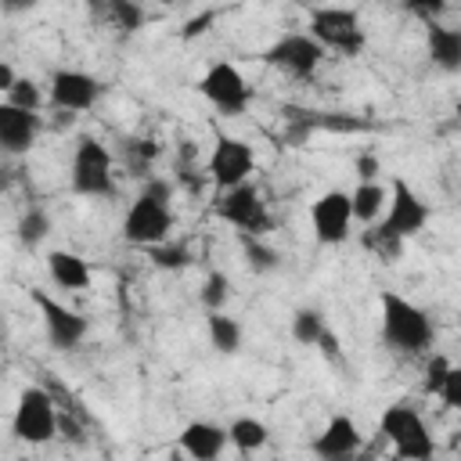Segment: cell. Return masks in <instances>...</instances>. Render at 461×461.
<instances>
[{
    "instance_id": "cell-1",
    "label": "cell",
    "mask_w": 461,
    "mask_h": 461,
    "mask_svg": "<svg viewBox=\"0 0 461 461\" xmlns=\"http://www.w3.org/2000/svg\"><path fill=\"white\" fill-rule=\"evenodd\" d=\"M382 303V339L400 349V353H425L432 346V321L421 306H414L411 299H403L400 292L382 288L378 292Z\"/></svg>"
},
{
    "instance_id": "cell-2",
    "label": "cell",
    "mask_w": 461,
    "mask_h": 461,
    "mask_svg": "<svg viewBox=\"0 0 461 461\" xmlns=\"http://www.w3.org/2000/svg\"><path fill=\"white\" fill-rule=\"evenodd\" d=\"M378 432L393 443V454L396 457H407V461H429L432 457V436L421 421V414L411 407V403H393L382 411V421H378Z\"/></svg>"
},
{
    "instance_id": "cell-3",
    "label": "cell",
    "mask_w": 461,
    "mask_h": 461,
    "mask_svg": "<svg viewBox=\"0 0 461 461\" xmlns=\"http://www.w3.org/2000/svg\"><path fill=\"white\" fill-rule=\"evenodd\" d=\"M72 191L83 198H104L115 191L112 180V151L97 137H79L72 155Z\"/></svg>"
},
{
    "instance_id": "cell-4",
    "label": "cell",
    "mask_w": 461,
    "mask_h": 461,
    "mask_svg": "<svg viewBox=\"0 0 461 461\" xmlns=\"http://www.w3.org/2000/svg\"><path fill=\"white\" fill-rule=\"evenodd\" d=\"M310 36L324 50H342L346 58L364 50V29L353 7H313L310 11Z\"/></svg>"
},
{
    "instance_id": "cell-5",
    "label": "cell",
    "mask_w": 461,
    "mask_h": 461,
    "mask_svg": "<svg viewBox=\"0 0 461 461\" xmlns=\"http://www.w3.org/2000/svg\"><path fill=\"white\" fill-rule=\"evenodd\" d=\"M14 436L22 443H47L58 436V411L47 389L40 385H25L18 393V407H14V421H11Z\"/></svg>"
},
{
    "instance_id": "cell-6",
    "label": "cell",
    "mask_w": 461,
    "mask_h": 461,
    "mask_svg": "<svg viewBox=\"0 0 461 461\" xmlns=\"http://www.w3.org/2000/svg\"><path fill=\"white\" fill-rule=\"evenodd\" d=\"M198 94L220 112V115H245L252 90L245 83V76L230 65V61H212L205 68V76L198 79Z\"/></svg>"
},
{
    "instance_id": "cell-7",
    "label": "cell",
    "mask_w": 461,
    "mask_h": 461,
    "mask_svg": "<svg viewBox=\"0 0 461 461\" xmlns=\"http://www.w3.org/2000/svg\"><path fill=\"white\" fill-rule=\"evenodd\" d=\"M216 216L227 220V223H234V227H241L245 234H259V238H263V230H270L267 202L259 198V191H256L249 180H241V184H234V187H227V191H220V198H216Z\"/></svg>"
},
{
    "instance_id": "cell-8",
    "label": "cell",
    "mask_w": 461,
    "mask_h": 461,
    "mask_svg": "<svg viewBox=\"0 0 461 461\" xmlns=\"http://www.w3.org/2000/svg\"><path fill=\"white\" fill-rule=\"evenodd\" d=\"M321 58H324V47L310 32H288V36H281L277 43H270L263 50V61L270 68H277L285 76H295V79L313 76L317 65H321Z\"/></svg>"
},
{
    "instance_id": "cell-9",
    "label": "cell",
    "mask_w": 461,
    "mask_h": 461,
    "mask_svg": "<svg viewBox=\"0 0 461 461\" xmlns=\"http://www.w3.org/2000/svg\"><path fill=\"white\" fill-rule=\"evenodd\" d=\"M169 227H173V212L166 202H155L148 194H137L126 220H122V238L137 249H148L155 241H166L169 238Z\"/></svg>"
},
{
    "instance_id": "cell-10",
    "label": "cell",
    "mask_w": 461,
    "mask_h": 461,
    "mask_svg": "<svg viewBox=\"0 0 461 461\" xmlns=\"http://www.w3.org/2000/svg\"><path fill=\"white\" fill-rule=\"evenodd\" d=\"M252 166H256V155L241 137L216 133V144H212V155H209V176H212L216 191H227L234 184L249 180Z\"/></svg>"
},
{
    "instance_id": "cell-11",
    "label": "cell",
    "mask_w": 461,
    "mask_h": 461,
    "mask_svg": "<svg viewBox=\"0 0 461 461\" xmlns=\"http://www.w3.org/2000/svg\"><path fill=\"white\" fill-rule=\"evenodd\" d=\"M425 220H429V205L414 194V187L403 184V180H393V191H389V202H385V212H382L385 230L407 241L425 227Z\"/></svg>"
},
{
    "instance_id": "cell-12",
    "label": "cell",
    "mask_w": 461,
    "mask_h": 461,
    "mask_svg": "<svg viewBox=\"0 0 461 461\" xmlns=\"http://www.w3.org/2000/svg\"><path fill=\"white\" fill-rule=\"evenodd\" d=\"M310 223H313V238L321 245H339L346 241L349 227H353V209H349V194L346 191H324L313 205H310Z\"/></svg>"
},
{
    "instance_id": "cell-13",
    "label": "cell",
    "mask_w": 461,
    "mask_h": 461,
    "mask_svg": "<svg viewBox=\"0 0 461 461\" xmlns=\"http://www.w3.org/2000/svg\"><path fill=\"white\" fill-rule=\"evenodd\" d=\"M32 303L40 306L43 313V328H47V339L54 349H72L83 342L86 335V317H79L76 310L61 306L58 299H50L47 292H32Z\"/></svg>"
},
{
    "instance_id": "cell-14",
    "label": "cell",
    "mask_w": 461,
    "mask_h": 461,
    "mask_svg": "<svg viewBox=\"0 0 461 461\" xmlns=\"http://www.w3.org/2000/svg\"><path fill=\"white\" fill-rule=\"evenodd\" d=\"M101 97V83L86 72L76 68H58L50 79V104L54 108H68V112H90Z\"/></svg>"
},
{
    "instance_id": "cell-15",
    "label": "cell",
    "mask_w": 461,
    "mask_h": 461,
    "mask_svg": "<svg viewBox=\"0 0 461 461\" xmlns=\"http://www.w3.org/2000/svg\"><path fill=\"white\" fill-rule=\"evenodd\" d=\"M40 115L29 108H18L11 101L0 104V151L4 155H25L40 137Z\"/></svg>"
},
{
    "instance_id": "cell-16",
    "label": "cell",
    "mask_w": 461,
    "mask_h": 461,
    "mask_svg": "<svg viewBox=\"0 0 461 461\" xmlns=\"http://www.w3.org/2000/svg\"><path fill=\"white\" fill-rule=\"evenodd\" d=\"M360 432H357V421L349 414H335L324 432L313 439V454L317 457H328V461H342V457H353L360 454Z\"/></svg>"
},
{
    "instance_id": "cell-17",
    "label": "cell",
    "mask_w": 461,
    "mask_h": 461,
    "mask_svg": "<svg viewBox=\"0 0 461 461\" xmlns=\"http://www.w3.org/2000/svg\"><path fill=\"white\" fill-rule=\"evenodd\" d=\"M180 447L187 457L194 461H212L223 454L227 447V429L212 425V421H191L184 432H180Z\"/></svg>"
},
{
    "instance_id": "cell-18",
    "label": "cell",
    "mask_w": 461,
    "mask_h": 461,
    "mask_svg": "<svg viewBox=\"0 0 461 461\" xmlns=\"http://www.w3.org/2000/svg\"><path fill=\"white\" fill-rule=\"evenodd\" d=\"M47 274H50V281L58 288H68V292L90 288V267H86V259H79L68 249H54L47 256Z\"/></svg>"
},
{
    "instance_id": "cell-19",
    "label": "cell",
    "mask_w": 461,
    "mask_h": 461,
    "mask_svg": "<svg viewBox=\"0 0 461 461\" xmlns=\"http://www.w3.org/2000/svg\"><path fill=\"white\" fill-rule=\"evenodd\" d=\"M429 58L443 68V72H457L461 68V32L439 22H429Z\"/></svg>"
},
{
    "instance_id": "cell-20",
    "label": "cell",
    "mask_w": 461,
    "mask_h": 461,
    "mask_svg": "<svg viewBox=\"0 0 461 461\" xmlns=\"http://www.w3.org/2000/svg\"><path fill=\"white\" fill-rule=\"evenodd\" d=\"M385 202H389V191H385L378 180H360L357 191L349 194L353 220H357V223H375V220H382Z\"/></svg>"
},
{
    "instance_id": "cell-21",
    "label": "cell",
    "mask_w": 461,
    "mask_h": 461,
    "mask_svg": "<svg viewBox=\"0 0 461 461\" xmlns=\"http://www.w3.org/2000/svg\"><path fill=\"white\" fill-rule=\"evenodd\" d=\"M205 328H209V342H212L216 353L234 357V353L241 349V324H238L230 313H223V310H209Z\"/></svg>"
},
{
    "instance_id": "cell-22",
    "label": "cell",
    "mask_w": 461,
    "mask_h": 461,
    "mask_svg": "<svg viewBox=\"0 0 461 461\" xmlns=\"http://www.w3.org/2000/svg\"><path fill=\"white\" fill-rule=\"evenodd\" d=\"M267 436H270V429L259 418H234L227 429V439L234 443L238 454H256L267 443Z\"/></svg>"
},
{
    "instance_id": "cell-23",
    "label": "cell",
    "mask_w": 461,
    "mask_h": 461,
    "mask_svg": "<svg viewBox=\"0 0 461 461\" xmlns=\"http://www.w3.org/2000/svg\"><path fill=\"white\" fill-rule=\"evenodd\" d=\"M364 249H371L382 263H396V259L403 256V238L389 234L385 223L375 220V223H367V230H364Z\"/></svg>"
},
{
    "instance_id": "cell-24",
    "label": "cell",
    "mask_w": 461,
    "mask_h": 461,
    "mask_svg": "<svg viewBox=\"0 0 461 461\" xmlns=\"http://www.w3.org/2000/svg\"><path fill=\"white\" fill-rule=\"evenodd\" d=\"M241 249H245V259H249V270H252V274H270V270L281 267L277 249H270L259 234H245V230H241Z\"/></svg>"
},
{
    "instance_id": "cell-25",
    "label": "cell",
    "mask_w": 461,
    "mask_h": 461,
    "mask_svg": "<svg viewBox=\"0 0 461 461\" xmlns=\"http://www.w3.org/2000/svg\"><path fill=\"white\" fill-rule=\"evenodd\" d=\"M324 328H328V324H324V313H321V310L303 306V310L292 313V339H295L299 346H313Z\"/></svg>"
},
{
    "instance_id": "cell-26",
    "label": "cell",
    "mask_w": 461,
    "mask_h": 461,
    "mask_svg": "<svg viewBox=\"0 0 461 461\" xmlns=\"http://www.w3.org/2000/svg\"><path fill=\"white\" fill-rule=\"evenodd\" d=\"M50 234V216L43 212V209H25L22 212V220H18V241L25 245V249H32V245H40L43 238Z\"/></svg>"
},
{
    "instance_id": "cell-27",
    "label": "cell",
    "mask_w": 461,
    "mask_h": 461,
    "mask_svg": "<svg viewBox=\"0 0 461 461\" xmlns=\"http://www.w3.org/2000/svg\"><path fill=\"white\" fill-rule=\"evenodd\" d=\"M148 259L158 267V270H184L187 263H191V252H187V245H173V241H155V245H148Z\"/></svg>"
},
{
    "instance_id": "cell-28",
    "label": "cell",
    "mask_w": 461,
    "mask_h": 461,
    "mask_svg": "<svg viewBox=\"0 0 461 461\" xmlns=\"http://www.w3.org/2000/svg\"><path fill=\"white\" fill-rule=\"evenodd\" d=\"M108 7V22L122 32H137L144 25V7L137 0H104Z\"/></svg>"
},
{
    "instance_id": "cell-29",
    "label": "cell",
    "mask_w": 461,
    "mask_h": 461,
    "mask_svg": "<svg viewBox=\"0 0 461 461\" xmlns=\"http://www.w3.org/2000/svg\"><path fill=\"white\" fill-rule=\"evenodd\" d=\"M198 299H202V306H205V310H223V306H227V299H230V281H227V274L212 270V274L205 277V285H202Z\"/></svg>"
},
{
    "instance_id": "cell-30",
    "label": "cell",
    "mask_w": 461,
    "mask_h": 461,
    "mask_svg": "<svg viewBox=\"0 0 461 461\" xmlns=\"http://www.w3.org/2000/svg\"><path fill=\"white\" fill-rule=\"evenodd\" d=\"M7 101H11V104H18V108H29V112H40L43 94H40V86H36L32 79L18 76V79L11 83V90H7Z\"/></svg>"
},
{
    "instance_id": "cell-31",
    "label": "cell",
    "mask_w": 461,
    "mask_h": 461,
    "mask_svg": "<svg viewBox=\"0 0 461 461\" xmlns=\"http://www.w3.org/2000/svg\"><path fill=\"white\" fill-rule=\"evenodd\" d=\"M317 130L360 133V130H367V122H364V119H353V115H339V112H317Z\"/></svg>"
},
{
    "instance_id": "cell-32",
    "label": "cell",
    "mask_w": 461,
    "mask_h": 461,
    "mask_svg": "<svg viewBox=\"0 0 461 461\" xmlns=\"http://www.w3.org/2000/svg\"><path fill=\"white\" fill-rule=\"evenodd\" d=\"M158 155V144L155 140H126V158H130V169L137 176L148 173V162Z\"/></svg>"
},
{
    "instance_id": "cell-33",
    "label": "cell",
    "mask_w": 461,
    "mask_h": 461,
    "mask_svg": "<svg viewBox=\"0 0 461 461\" xmlns=\"http://www.w3.org/2000/svg\"><path fill=\"white\" fill-rule=\"evenodd\" d=\"M447 371H450V360H447L443 353H436V357L429 360V367H425V382H421V389L436 396L439 385H443V378H447Z\"/></svg>"
},
{
    "instance_id": "cell-34",
    "label": "cell",
    "mask_w": 461,
    "mask_h": 461,
    "mask_svg": "<svg viewBox=\"0 0 461 461\" xmlns=\"http://www.w3.org/2000/svg\"><path fill=\"white\" fill-rule=\"evenodd\" d=\"M450 411H457L461 407V367H454L450 364V371H447V378H443V385H439V393H436Z\"/></svg>"
},
{
    "instance_id": "cell-35",
    "label": "cell",
    "mask_w": 461,
    "mask_h": 461,
    "mask_svg": "<svg viewBox=\"0 0 461 461\" xmlns=\"http://www.w3.org/2000/svg\"><path fill=\"white\" fill-rule=\"evenodd\" d=\"M447 4H450V0H403V7H407L411 14H418V18H425V22H436V18L447 11Z\"/></svg>"
},
{
    "instance_id": "cell-36",
    "label": "cell",
    "mask_w": 461,
    "mask_h": 461,
    "mask_svg": "<svg viewBox=\"0 0 461 461\" xmlns=\"http://www.w3.org/2000/svg\"><path fill=\"white\" fill-rule=\"evenodd\" d=\"M140 194H148V198H155V202H166V205H169V198H173V184H169V180H158V176H148Z\"/></svg>"
},
{
    "instance_id": "cell-37",
    "label": "cell",
    "mask_w": 461,
    "mask_h": 461,
    "mask_svg": "<svg viewBox=\"0 0 461 461\" xmlns=\"http://www.w3.org/2000/svg\"><path fill=\"white\" fill-rule=\"evenodd\" d=\"M378 169H382V166H378V155H375V151H364V155L357 158V176H360V180H378Z\"/></svg>"
},
{
    "instance_id": "cell-38",
    "label": "cell",
    "mask_w": 461,
    "mask_h": 461,
    "mask_svg": "<svg viewBox=\"0 0 461 461\" xmlns=\"http://www.w3.org/2000/svg\"><path fill=\"white\" fill-rule=\"evenodd\" d=\"M212 18H216L212 11H202L198 18H191V22L184 25V32H180V36H184V40H194V36H202V32H205V29L212 25Z\"/></svg>"
},
{
    "instance_id": "cell-39",
    "label": "cell",
    "mask_w": 461,
    "mask_h": 461,
    "mask_svg": "<svg viewBox=\"0 0 461 461\" xmlns=\"http://www.w3.org/2000/svg\"><path fill=\"white\" fill-rule=\"evenodd\" d=\"M328 360H339V339H335V331L331 328H324L321 335H317V342H313Z\"/></svg>"
},
{
    "instance_id": "cell-40",
    "label": "cell",
    "mask_w": 461,
    "mask_h": 461,
    "mask_svg": "<svg viewBox=\"0 0 461 461\" xmlns=\"http://www.w3.org/2000/svg\"><path fill=\"white\" fill-rule=\"evenodd\" d=\"M40 0H0V11L4 14H25V11H32Z\"/></svg>"
},
{
    "instance_id": "cell-41",
    "label": "cell",
    "mask_w": 461,
    "mask_h": 461,
    "mask_svg": "<svg viewBox=\"0 0 461 461\" xmlns=\"http://www.w3.org/2000/svg\"><path fill=\"white\" fill-rule=\"evenodd\" d=\"M72 122H76V112H68V108H54V119H50L54 130H68Z\"/></svg>"
},
{
    "instance_id": "cell-42",
    "label": "cell",
    "mask_w": 461,
    "mask_h": 461,
    "mask_svg": "<svg viewBox=\"0 0 461 461\" xmlns=\"http://www.w3.org/2000/svg\"><path fill=\"white\" fill-rule=\"evenodd\" d=\"M14 79H18V72H14V68H11L7 61H0V94H7Z\"/></svg>"
},
{
    "instance_id": "cell-43",
    "label": "cell",
    "mask_w": 461,
    "mask_h": 461,
    "mask_svg": "<svg viewBox=\"0 0 461 461\" xmlns=\"http://www.w3.org/2000/svg\"><path fill=\"white\" fill-rule=\"evenodd\" d=\"M11 187V176H7V169H0V191H7Z\"/></svg>"
},
{
    "instance_id": "cell-44",
    "label": "cell",
    "mask_w": 461,
    "mask_h": 461,
    "mask_svg": "<svg viewBox=\"0 0 461 461\" xmlns=\"http://www.w3.org/2000/svg\"><path fill=\"white\" fill-rule=\"evenodd\" d=\"M299 4H306V7H317V0H299Z\"/></svg>"
},
{
    "instance_id": "cell-45",
    "label": "cell",
    "mask_w": 461,
    "mask_h": 461,
    "mask_svg": "<svg viewBox=\"0 0 461 461\" xmlns=\"http://www.w3.org/2000/svg\"><path fill=\"white\" fill-rule=\"evenodd\" d=\"M158 4H166V7H169V4H180V0H158Z\"/></svg>"
},
{
    "instance_id": "cell-46",
    "label": "cell",
    "mask_w": 461,
    "mask_h": 461,
    "mask_svg": "<svg viewBox=\"0 0 461 461\" xmlns=\"http://www.w3.org/2000/svg\"><path fill=\"white\" fill-rule=\"evenodd\" d=\"M86 4H94V7H97V4H104V0H86Z\"/></svg>"
},
{
    "instance_id": "cell-47",
    "label": "cell",
    "mask_w": 461,
    "mask_h": 461,
    "mask_svg": "<svg viewBox=\"0 0 461 461\" xmlns=\"http://www.w3.org/2000/svg\"><path fill=\"white\" fill-rule=\"evenodd\" d=\"M0 328H4V324H0Z\"/></svg>"
}]
</instances>
